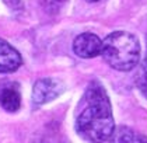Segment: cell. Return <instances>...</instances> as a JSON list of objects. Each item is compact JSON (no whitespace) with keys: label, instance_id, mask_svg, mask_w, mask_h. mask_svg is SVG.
I'll return each mask as SVG.
<instances>
[{"label":"cell","instance_id":"1","mask_svg":"<svg viewBox=\"0 0 147 143\" xmlns=\"http://www.w3.org/2000/svg\"><path fill=\"white\" fill-rule=\"evenodd\" d=\"M79 135L91 143H104L109 140L115 132L112 108L105 88L94 80L86 90L83 107L76 118Z\"/></svg>","mask_w":147,"mask_h":143},{"label":"cell","instance_id":"2","mask_svg":"<svg viewBox=\"0 0 147 143\" xmlns=\"http://www.w3.org/2000/svg\"><path fill=\"white\" fill-rule=\"evenodd\" d=\"M101 55L112 69L129 72L140 60V42L133 34L115 31L102 41Z\"/></svg>","mask_w":147,"mask_h":143},{"label":"cell","instance_id":"3","mask_svg":"<svg viewBox=\"0 0 147 143\" xmlns=\"http://www.w3.org/2000/svg\"><path fill=\"white\" fill-rule=\"evenodd\" d=\"M63 90H65L63 83L56 79H51V77L39 79L32 88V101L36 105L51 102L52 100L59 97Z\"/></svg>","mask_w":147,"mask_h":143},{"label":"cell","instance_id":"4","mask_svg":"<svg viewBox=\"0 0 147 143\" xmlns=\"http://www.w3.org/2000/svg\"><path fill=\"white\" fill-rule=\"evenodd\" d=\"M73 51L74 54L84 59H91L101 55L102 41L92 33H84L76 37L73 42Z\"/></svg>","mask_w":147,"mask_h":143},{"label":"cell","instance_id":"5","mask_svg":"<svg viewBox=\"0 0 147 143\" xmlns=\"http://www.w3.org/2000/svg\"><path fill=\"white\" fill-rule=\"evenodd\" d=\"M23 59L17 49L0 38V73H11L21 66Z\"/></svg>","mask_w":147,"mask_h":143},{"label":"cell","instance_id":"6","mask_svg":"<svg viewBox=\"0 0 147 143\" xmlns=\"http://www.w3.org/2000/svg\"><path fill=\"white\" fill-rule=\"evenodd\" d=\"M0 105L9 112H16L21 105V96L16 88H4L0 93Z\"/></svg>","mask_w":147,"mask_h":143},{"label":"cell","instance_id":"7","mask_svg":"<svg viewBox=\"0 0 147 143\" xmlns=\"http://www.w3.org/2000/svg\"><path fill=\"white\" fill-rule=\"evenodd\" d=\"M115 143H147V136L129 128H121L115 138Z\"/></svg>","mask_w":147,"mask_h":143},{"label":"cell","instance_id":"8","mask_svg":"<svg viewBox=\"0 0 147 143\" xmlns=\"http://www.w3.org/2000/svg\"><path fill=\"white\" fill-rule=\"evenodd\" d=\"M137 86L147 96V55L143 60V65L140 67V72L137 75Z\"/></svg>","mask_w":147,"mask_h":143},{"label":"cell","instance_id":"9","mask_svg":"<svg viewBox=\"0 0 147 143\" xmlns=\"http://www.w3.org/2000/svg\"><path fill=\"white\" fill-rule=\"evenodd\" d=\"M32 143H60V136L48 132V133H44V135L36 136Z\"/></svg>","mask_w":147,"mask_h":143},{"label":"cell","instance_id":"10","mask_svg":"<svg viewBox=\"0 0 147 143\" xmlns=\"http://www.w3.org/2000/svg\"><path fill=\"white\" fill-rule=\"evenodd\" d=\"M42 1H45L48 4H62V3H65L66 0H42Z\"/></svg>","mask_w":147,"mask_h":143},{"label":"cell","instance_id":"11","mask_svg":"<svg viewBox=\"0 0 147 143\" xmlns=\"http://www.w3.org/2000/svg\"><path fill=\"white\" fill-rule=\"evenodd\" d=\"M88 1H98V0H88Z\"/></svg>","mask_w":147,"mask_h":143}]
</instances>
